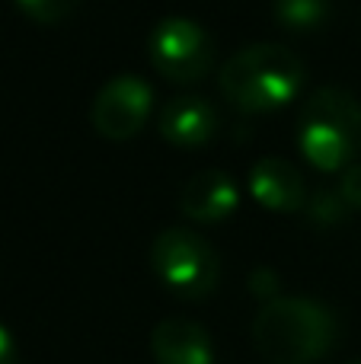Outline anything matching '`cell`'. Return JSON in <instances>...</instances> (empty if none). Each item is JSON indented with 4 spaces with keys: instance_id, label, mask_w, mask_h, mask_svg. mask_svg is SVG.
<instances>
[{
    "instance_id": "obj_11",
    "label": "cell",
    "mask_w": 361,
    "mask_h": 364,
    "mask_svg": "<svg viewBox=\"0 0 361 364\" xmlns=\"http://www.w3.org/2000/svg\"><path fill=\"white\" fill-rule=\"evenodd\" d=\"M272 10H275V19H279L285 29L307 32L323 23L330 6H326V0H275Z\"/></svg>"
},
{
    "instance_id": "obj_7",
    "label": "cell",
    "mask_w": 361,
    "mask_h": 364,
    "mask_svg": "<svg viewBox=\"0 0 361 364\" xmlns=\"http://www.w3.org/2000/svg\"><path fill=\"white\" fill-rule=\"evenodd\" d=\"M179 208L198 224H217L237 208V186L224 170H198L185 179Z\"/></svg>"
},
{
    "instance_id": "obj_13",
    "label": "cell",
    "mask_w": 361,
    "mask_h": 364,
    "mask_svg": "<svg viewBox=\"0 0 361 364\" xmlns=\"http://www.w3.org/2000/svg\"><path fill=\"white\" fill-rule=\"evenodd\" d=\"M16 4L38 23H61L77 6V0H16Z\"/></svg>"
},
{
    "instance_id": "obj_6",
    "label": "cell",
    "mask_w": 361,
    "mask_h": 364,
    "mask_svg": "<svg viewBox=\"0 0 361 364\" xmlns=\"http://www.w3.org/2000/svg\"><path fill=\"white\" fill-rule=\"evenodd\" d=\"M160 134L176 147H202L215 138L217 132V112L205 96L183 93L173 96L160 109Z\"/></svg>"
},
{
    "instance_id": "obj_15",
    "label": "cell",
    "mask_w": 361,
    "mask_h": 364,
    "mask_svg": "<svg viewBox=\"0 0 361 364\" xmlns=\"http://www.w3.org/2000/svg\"><path fill=\"white\" fill-rule=\"evenodd\" d=\"M339 195H343V201L349 208H361V164L349 166V170L343 173V179H339Z\"/></svg>"
},
{
    "instance_id": "obj_16",
    "label": "cell",
    "mask_w": 361,
    "mask_h": 364,
    "mask_svg": "<svg viewBox=\"0 0 361 364\" xmlns=\"http://www.w3.org/2000/svg\"><path fill=\"white\" fill-rule=\"evenodd\" d=\"M0 364H16V346L4 326H0Z\"/></svg>"
},
{
    "instance_id": "obj_12",
    "label": "cell",
    "mask_w": 361,
    "mask_h": 364,
    "mask_svg": "<svg viewBox=\"0 0 361 364\" xmlns=\"http://www.w3.org/2000/svg\"><path fill=\"white\" fill-rule=\"evenodd\" d=\"M345 211H349V205L343 201V195L330 192V188H320V192L307 201V214H311L317 224H323V227L339 224V220L345 218Z\"/></svg>"
},
{
    "instance_id": "obj_8",
    "label": "cell",
    "mask_w": 361,
    "mask_h": 364,
    "mask_svg": "<svg viewBox=\"0 0 361 364\" xmlns=\"http://www.w3.org/2000/svg\"><path fill=\"white\" fill-rule=\"evenodd\" d=\"M151 352L157 364H215L211 336L183 316H170L153 326Z\"/></svg>"
},
{
    "instance_id": "obj_17",
    "label": "cell",
    "mask_w": 361,
    "mask_h": 364,
    "mask_svg": "<svg viewBox=\"0 0 361 364\" xmlns=\"http://www.w3.org/2000/svg\"><path fill=\"white\" fill-rule=\"evenodd\" d=\"M352 364H361V361H352Z\"/></svg>"
},
{
    "instance_id": "obj_1",
    "label": "cell",
    "mask_w": 361,
    "mask_h": 364,
    "mask_svg": "<svg viewBox=\"0 0 361 364\" xmlns=\"http://www.w3.org/2000/svg\"><path fill=\"white\" fill-rule=\"evenodd\" d=\"M333 316L311 297H275L253 320L256 352L269 364H313L333 342Z\"/></svg>"
},
{
    "instance_id": "obj_14",
    "label": "cell",
    "mask_w": 361,
    "mask_h": 364,
    "mask_svg": "<svg viewBox=\"0 0 361 364\" xmlns=\"http://www.w3.org/2000/svg\"><path fill=\"white\" fill-rule=\"evenodd\" d=\"M249 291H253L256 297H262V301H275L279 297V275H275L269 265H259V269L249 272Z\"/></svg>"
},
{
    "instance_id": "obj_2",
    "label": "cell",
    "mask_w": 361,
    "mask_h": 364,
    "mask_svg": "<svg viewBox=\"0 0 361 364\" xmlns=\"http://www.w3.org/2000/svg\"><path fill=\"white\" fill-rule=\"evenodd\" d=\"M221 90L243 112H269L294 100L307 80L304 61L285 45L259 42L237 51L221 68Z\"/></svg>"
},
{
    "instance_id": "obj_3",
    "label": "cell",
    "mask_w": 361,
    "mask_h": 364,
    "mask_svg": "<svg viewBox=\"0 0 361 364\" xmlns=\"http://www.w3.org/2000/svg\"><path fill=\"white\" fill-rule=\"evenodd\" d=\"M151 269L173 294L202 301L217 288L221 262L205 237L189 227H170L151 246Z\"/></svg>"
},
{
    "instance_id": "obj_4",
    "label": "cell",
    "mask_w": 361,
    "mask_h": 364,
    "mask_svg": "<svg viewBox=\"0 0 361 364\" xmlns=\"http://www.w3.org/2000/svg\"><path fill=\"white\" fill-rule=\"evenodd\" d=\"M151 61L166 80L195 83L211 70V36L189 16H163L151 32Z\"/></svg>"
},
{
    "instance_id": "obj_9",
    "label": "cell",
    "mask_w": 361,
    "mask_h": 364,
    "mask_svg": "<svg viewBox=\"0 0 361 364\" xmlns=\"http://www.w3.org/2000/svg\"><path fill=\"white\" fill-rule=\"evenodd\" d=\"M249 188L272 211H298L307 205L304 179H301L298 166L281 157L256 160L253 173H249Z\"/></svg>"
},
{
    "instance_id": "obj_10",
    "label": "cell",
    "mask_w": 361,
    "mask_h": 364,
    "mask_svg": "<svg viewBox=\"0 0 361 364\" xmlns=\"http://www.w3.org/2000/svg\"><path fill=\"white\" fill-rule=\"evenodd\" d=\"M301 122H320L333 132L345 134L361 151V102L343 87H323L307 100Z\"/></svg>"
},
{
    "instance_id": "obj_5",
    "label": "cell",
    "mask_w": 361,
    "mask_h": 364,
    "mask_svg": "<svg viewBox=\"0 0 361 364\" xmlns=\"http://www.w3.org/2000/svg\"><path fill=\"white\" fill-rule=\"evenodd\" d=\"M151 112V87L134 74L112 77L106 87L96 93L90 119L93 128L109 141H125L138 134Z\"/></svg>"
}]
</instances>
